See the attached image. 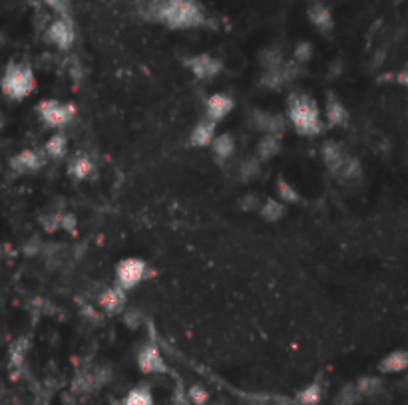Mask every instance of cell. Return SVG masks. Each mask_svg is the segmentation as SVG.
Listing matches in <instances>:
<instances>
[{
    "label": "cell",
    "instance_id": "1",
    "mask_svg": "<svg viewBox=\"0 0 408 405\" xmlns=\"http://www.w3.org/2000/svg\"><path fill=\"white\" fill-rule=\"evenodd\" d=\"M140 14L169 28H195L205 20L204 10L195 0H144Z\"/></svg>",
    "mask_w": 408,
    "mask_h": 405
},
{
    "label": "cell",
    "instance_id": "2",
    "mask_svg": "<svg viewBox=\"0 0 408 405\" xmlns=\"http://www.w3.org/2000/svg\"><path fill=\"white\" fill-rule=\"evenodd\" d=\"M289 116L299 134L315 135L321 131L319 109L309 96H293L289 99Z\"/></svg>",
    "mask_w": 408,
    "mask_h": 405
},
{
    "label": "cell",
    "instance_id": "3",
    "mask_svg": "<svg viewBox=\"0 0 408 405\" xmlns=\"http://www.w3.org/2000/svg\"><path fill=\"white\" fill-rule=\"evenodd\" d=\"M2 92L10 99H24L34 90V74L28 64H9L2 76Z\"/></svg>",
    "mask_w": 408,
    "mask_h": 405
},
{
    "label": "cell",
    "instance_id": "4",
    "mask_svg": "<svg viewBox=\"0 0 408 405\" xmlns=\"http://www.w3.org/2000/svg\"><path fill=\"white\" fill-rule=\"evenodd\" d=\"M325 163L329 167L330 173H335L345 181H350L360 175V165L355 157H350L339 144H327L323 149Z\"/></svg>",
    "mask_w": 408,
    "mask_h": 405
},
{
    "label": "cell",
    "instance_id": "5",
    "mask_svg": "<svg viewBox=\"0 0 408 405\" xmlns=\"http://www.w3.org/2000/svg\"><path fill=\"white\" fill-rule=\"evenodd\" d=\"M357 386V392L362 399H369L370 404H387L390 399L389 392H387V386L380 377H360L359 382L355 384Z\"/></svg>",
    "mask_w": 408,
    "mask_h": 405
},
{
    "label": "cell",
    "instance_id": "6",
    "mask_svg": "<svg viewBox=\"0 0 408 405\" xmlns=\"http://www.w3.org/2000/svg\"><path fill=\"white\" fill-rule=\"evenodd\" d=\"M40 117L52 127H60L64 124H68L70 117L74 114V109L70 106H64L60 102H54V99H48V102H42L38 106Z\"/></svg>",
    "mask_w": 408,
    "mask_h": 405
},
{
    "label": "cell",
    "instance_id": "7",
    "mask_svg": "<svg viewBox=\"0 0 408 405\" xmlns=\"http://www.w3.org/2000/svg\"><path fill=\"white\" fill-rule=\"evenodd\" d=\"M116 274L122 286L132 288V286H136L137 282L144 279V274H146V264L142 261H137V259H127V261L120 262Z\"/></svg>",
    "mask_w": 408,
    "mask_h": 405
},
{
    "label": "cell",
    "instance_id": "8",
    "mask_svg": "<svg viewBox=\"0 0 408 405\" xmlns=\"http://www.w3.org/2000/svg\"><path fill=\"white\" fill-rule=\"evenodd\" d=\"M137 366H140V369H142L144 374H164L165 369H167L164 357H162V354H159V350H157L156 346H146L140 352Z\"/></svg>",
    "mask_w": 408,
    "mask_h": 405
},
{
    "label": "cell",
    "instance_id": "9",
    "mask_svg": "<svg viewBox=\"0 0 408 405\" xmlns=\"http://www.w3.org/2000/svg\"><path fill=\"white\" fill-rule=\"evenodd\" d=\"M48 38L58 46V48H68L74 42V26L68 18H58L52 22L48 28Z\"/></svg>",
    "mask_w": 408,
    "mask_h": 405
},
{
    "label": "cell",
    "instance_id": "10",
    "mask_svg": "<svg viewBox=\"0 0 408 405\" xmlns=\"http://www.w3.org/2000/svg\"><path fill=\"white\" fill-rule=\"evenodd\" d=\"M187 66L192 68V72H194L195 76L202 77H214L219 74V70H221V62L214 56H209V54H202V56H195L187 62Z\"/></svg>",
    "mask_w": 408,
    "mask_h": 405
},
{
    "label": "cell",
    "instance_id": "11",
    "mask_svg": "<svg viewBox=\"0 0 408 405\" xmlns=\"http://www.w3.org/2000/svg\"><path fill=\"white\" fill-rule=\"evenodd\" d=\"M10 167L16 171V173H32L42 167V157L36 151H22V153L14 155Z\"/></svg>",
    "mask_w": 408,
    "mask_h": 405
},
{
    "label": "cell",
    "instance_id": "12",
    "mask_svg": "<svg viewBox=\"0 0 408 405\" xmlns=\"http://www.w3.org/2000/svg\"><path fill=\"white\" fill-rule=\"evenodd\" d=\"M382 374H400L408 369V352L407 350H397L387 357H382V362L379 364Z\"/></svg>",
    "mask_w": 408,
    "mask_h": 405
},
{
    "label": "cell",
    "instance_id": "13",
    "mask_svg": "<svg viewBox=\"0 0 408 405\" xmlns=\"http://www.w3.org/2000/svg\"><path fill=\"white\" fill-rule=\"evenodd\" d=\"M231 107H234V102L227 96H224V94L211 96L209 97V102H207V117H209L211 122L224 119V117L231 112Z\"/></svg>",
    "mask_w": 408,
    "mask_h": 405
},
{
    "label": "cell",
    "instance_id": "14",
    "mask_svg": "<svg viewBox=\"0 0 408 405\" xmlns=\"http://www.w3.org/2000/svg\"><path fill=\"white\" fill-rule=\"evenodd\" d=\"M215 135V124L211 119H204L195 126L194 134H192V145H207L214 141Z\"/></svg>",
    "mask_w": 408,
    "mask_h": 405
},
{
    "label": "cell",
    "instance_id": "15",
    "mask_svg": "<svg viewBox=\"0 0 408 405\" xmlns=\"http://www.w3.org/2000/svg\"><path fill=\"white\" fill-rule=\"evenodd\" d=\"M309 18H311L313 24H315L317 28H321L323 32L333 28V14H330V10L327 9V6H323V4H315V6L309 10Z\"/></svg>",
    "mask_w": 408,
    "mask_h": 405
},
{
    "label": "cell",
    "instance_id": "16",
    "mask_svg": "<svg viewBox=\"0 0 408 405\" xmlns=\"http://www.w3.org/2000/svg\"><path fill=\"white\" fill-rule=\"evenodd\" d=\"M327 116L333 126H345L349 122V114L337 97H329L327 102Z\"/></svg>",
    "mask_w": 408,
    "mask_h": 405
},
{
    "label": "cell",
    "instance_id": "17",
    "mask_svg": "<svg viewBox=\"0 0 408 405\" xmlns=\"http://www.w3.org/2000/svg\"><path fill=\"white\" fill-rule=\"evenodd\" d=\"M255 124L259 129L267 131V135H275L283 131V119L279 116H271V114H255Z\"/></svg>",
    "mask_w": 408,
    "mask_h": 405
},
{
    "label": "cell",
    "instance_id": "18",
    "mask_svg": "<svg viewBox=\"0 0 408 405\" xmlns=\"http://www.w3.org/2000/svg\"><path fill=\"white\" fill-rule=\"evenodd\" d=\"M323 399V386L321 384H311V386H307L305 389H301L299 394H297V401L301 405H319Z\"/></svg>",
    "mask_w": 408,
    "mask_h": 405
},
{
    "label": "cell",
    "instance_id": "19",
    "mask_svg": "<svg viewBox=\"0 0 408 405\" xmlns=\"http://www.w3.org/2000/svg\"><path fill=\"white\" fill-rule=\"evenodd\" d=\"M214 151H215V155L219 157V159H227V157H231V155H234V151H235L234 135L224 134V135H219V137H215L214 139Z\"/></svg>",
    "mask_w": 408,
    "mask_h": 405
},
{
    "label": "cell",
    "instance_id": "20",
    "mask_svg": "<svg viewBox=\"0 0 408 405\" xmlns=\"http://www.w3.org/2000/svg\"><path fill=\"white\" fill-rule=\"evenodd\" d=\"M124 405H154V396H152L150 387H134L124 399Z\"/></svg>",
    "mask_w": 408,
    "mask_h": 405
},
{
    "label": "cell",
    "instance_id": "21",
    "mask_svg": "<svg viewBox=\"0 0 408 405\" xmlns=\"http://www.w3.org/2000/svg\"><path fill=\"white\" fill-rule=\"evenodd\" d=\"M289 74H291V70L285 66H279V68H271V70H267V74H265V77H263V84L269 87H279L283 86L287 80H289Z\"/></svg>",
    "mask_w": 408,
    "mask_h": 405
},
{
    "label": "cell",
    "instance_id": "22",
    "mask_svg": "<svg viewBox=\"0 0 408 405\" xmlns=\"http://www.w3.org/2000/svg\"><path fill=\"white\" fill-rule=\"evenodd\" d=\"M279 139L275 135H265L261 141H259V147H257V155L261 159H271L275 155L279 153Z\"/></svg>",
    "mask_w": 408,
    "mask_h": 405
},
{
    "label": "cell",
    "instance_id": "23",
    "mask_svg": "<svg viewBox=\"0 0 408 405\" xmlns=\"http://www.w3.org/2000/svg\"><path fill=\"white\" fill-rule=\"evenodd\" d=\"M102 306L106 310H117L122 304H124V294H122V290H108L102 294Z\"/></svg>",
    "mask_w": 408,
    "mask_h": 405
},
{
    "label": "cell",
    "instance_id": "24",
    "mask_svg": "<svg viewBox=\"0 0 408 405\" xmlns=\"http://www.w3.org/2000/svg\"><path fill=\"white\" fill-rule=\"evenodd\" d=\"M283 212H285V209H283L281 202H277V201L263 202V207H261L263 219H267V221H279V219L283 217Z\"/></svg>",
    "mask_w": 408,
    "mask_h": 405
},
{
    "label": "cell",
    "instance_id": "25",
    "mask_svg": "<svg viewBox=\"0 0 408 405\" xmlns=\"http://www.w3.org/2000/svg\"><path fill=\"white\" fill-rule=\"evenodd\" d=\"M90 171H92V161L88 157H76L70 163V173L76 175V177H86Z\"/></svg>",
    "mask_w": 408,
    "mask_h": 405
},
{
    "label": "cell",
    "instance_id": "26",
    "mask_svg": "<svg viewBox=\"0 0 408 405\" xmlns=\"http://www.w3.org/2000/svg\"><path fill=\"white\" fill-rule=\"evenodd\" d=\"M187 399L194 405H205L209 401V394H207L205 387L192 386L189 387V392H187Z\"/></svg>",
    "mask_w": 408,
    "mask_h": 405
},
{
    "label": "cell",
    "instance_id": "27",
    "mask_svg": "<svg viewBox=\"0 0 408 405\" xmlns=\"http://www.w3.org/2000/svg\"><path fill=\"white\" fill-rule=\"evenodd\" d=\"M46 151H48V155H52V157L64 155V151H66V139H64L62 135H54L48 141V145H46Z\"/></svg>",
    "mask_w": 408,
    "mask_h": 405
},
{
    "label": "cell",
    "instance_id": "28",
    "mask_svg": "<svg viewBox=\"0 0 408 405\" xmlns=\"http://www.w3.org/2000/svg\"><path fill=\"white\" fill-rule=\"evenodd\" d=\"M279 193H281V197L287 202L299 201V195L295 193V189H293L289 183H283V181H279Z\"/></svg>",
    "mask_w": 408,
    "mask_h": 405
},
{
    "label": "cell",
    "instance_id": "29",
    "mask_svg": "<svg viewBox=\"0 0 408 405\" xmlns=\"http://www.w3.org/2000/svg\"><path fill=\"white\" fill-rule=\"evenodd\" d=\"M257 171H259V163H257L255 159H249V161H245V163L241 165V177H244V179L255 177Z\"/></svg>",
    "mask_w": 408,
    "mask_h": 405
},
{
    "label": "cell",
    "instance_id": "30",
    "mask_svg": "<svg viewBox=\"0 0 408 405\" xmlns=\"http://www.w3.org/2000/svg\"><path fill=\"white\" fill-rule=\"evenodd\" d=\"M295 58L299 60V62H307V60L311 58V46L307 42H303L301 46L297 48V52H295Z\"/></svg>",
    "mask_w": 408,
    "mask_h": 405
},
{
    "label": "cell",
    "instance_id": "31",
    "mask_svg": "<svg viewBox=\"0 0 408 405\" xmlns=\"http://www.w3.org/2000/svg\"><path fill=\"white\" fill-rule=\"evenodd\" d=\"M52 9H56L58 12H66L68 10V0H46Z\"/></svg>",
    "mask_w": 408,
    "mask_h": 405
},
{
    "label": "cell",
    "instance_id": "32",
    "mask_svg": "<svg viewBox=\"0 0 408 405\" xmlns=\"http://www.w3.org/2000/svg\"><path fill=\"white\" fill-rule=\"evenodd\" d=\"M257 201H259V199H257V195H247L241 202H244V209H257V207H259Z\"/></svg>",
    "mask_w": 408,
    "mask_h": 405
},
{
    "label": "cell",
    "instance_id": "33",
    "mask_svg": "<svg viewBox=\"0 0 408 405\" xmlns=\"http://www.w3.org/2000/svg\"><path fill=\"white\" fill-rule=\"evenodd\" d=\"M399 80H400V84H402V86L408 87V68L404 70V72H402V74H400Z\"/></svg>",
    "mask_w": 408,
    "mask_h": 405
},
{
    "label": "cell",
    "instance_id": "34",
    "mask_svg": "<svg viewBox=\"0 0 408 405\" xmlns=\"http://www.w3.org/2000/svg\"><path fill=\"white\" fill-rule=\"evenodd\" d=\"M255 405H261V404H255Z\"/></svg>",
    "mask_w": 408,
    "mask_h": 405
}]
</instances>
